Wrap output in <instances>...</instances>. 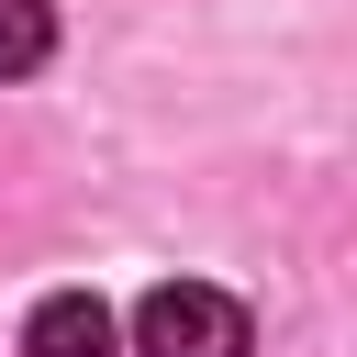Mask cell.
<instances>
[{
  "instance_id": "3",
  "label": "cell",
  "mask_w": 357,
  "mask_h": 357,
  "mask_svg": "<svg viewBox=\"0 0 357 357\" xmlns=\"http://www.w3.org/2000/svg\"><path fill=\"white\" fill-rule=\"evenodd\" d=\"M56 56V11L45 0H0V78H33Z\"/></svg>"
},
{
  "instance_id": "1",
  "label": "cell",
  "mask_w": 357,
  "mask_h": 357,
  "mask_svg": "<svg viewBox=\"0 0 357 357\" xmlns=\"http://www.w3.org/2000/svg\"><path fill=\"white\" fill-rule=\"evenodd\" d=\"M134 346H145V357H245L257 335H245V301H234V290L167 279V290L134 301Z\"/></svg>"
},
{
  "instance_id": "2",
  "label": "cell",
  "mask_w": 357,
  "mask_h": 357,
  "mask_svg": "<svg viewBox=\"0 0 357 357\" xmlns=\"http://www.w3.org/2000/svg\"><path fill=\"white\" fill-rule=\"evenodd\" d=\"M22 357H112V312H100L89 290H56V301H33Z\"/></svg>"
}]
</instances>
